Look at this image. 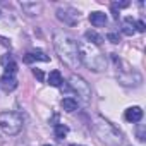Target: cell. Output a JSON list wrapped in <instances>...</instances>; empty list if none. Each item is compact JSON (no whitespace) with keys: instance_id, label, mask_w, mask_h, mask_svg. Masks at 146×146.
I'll list each match as a JSON object with an SVG mask.
<instances>
[{"instance_id":"obj_1","label":"cell","mask_w":146,"mask_h":146,"mask_svg":"<svg viewBox=\"0 0 146 146\" xmlns=\"http://www.w3.org/2000/svg\"><path fill=\"white\" fill-rule=\"evenodd\" d=\"M53 46L60 57V60L70 67V69H78L79 62V52H78V41L69 36L64 31H55L53 33Z\"/></svg>"},{"instance_id":"obj_2","label":"cell","mask_w":146,"mask_h":146,"mask_svg":"<svg viewBox=\"0 0 146 146\" xmlns=\"http://www.w3.org/2000/svg\"><path fill=\"white\" fill-rule=\"evenodd\" d=\"M91 127H93V132L96 134V137L102 143H105L107 146H120L124 143L122 132L113 124H110L107 119H103L102 115H95L93 117Z\"/></svg>"},{"instance_id":"obj_3","label":"cell","mask_w":146,"mask_h":146,"mask_svg":"<svg viewBox=\"0 0 146 146\" xmlns=\"http://www.w3.org/2000/svg\"><path fill=\"white\" fill-rule=\"evenodd\" d=\"M78 52H79V62L84 64L90 70L93 72H102L107 67V58L105 55L100 52L98 46L90 45L88 41H81L78 43Z\"/></svg>"},{"instance_id":"obj_4","label":"cell","mask_w":146,"mask_h":146,"mask_svg":"<svg viewBox=\"0 0 146 146\" xmlns=\"http://www.w3.org/2000/svg\"><path fill=\"white\" fill-rule=\"evenodd\" d=\"M23 115L19 112H2L0 113V129L9 136H17L23 129Z\"/></svg>"},{"instance_id":"obj_5","label":"cell","mask_w":146,"mask_h":146,"mask_svg":"<svg viewBox=\"0 0 146 146\" xmlns=\"http://www.w3.org/2000/svg\"><path fill=\"white\" fill-rule=\"evenodd\" d=\"M69 88H70L72 91H76L79 96H83L84 100H90L91 95H93L90 83H88L84 78L78 76V74H72V76L69 78Z\"/></svg>"},{"instance_id":"obj_6","label":"cell","mask_w":146,"mask_h":146,"mask_svg":"<svg viewBox=\"0 0 146 146\" xmlns=\"http://www.w3.org/2000/svg\"><path fill=\"white\" fill-rule=\"evenodd\" d=\"M57 17L67 26H76L79 23V12L72 7H58L57 9Z\"/></svg>"},{"instance_id":"obj_7","label":"cell","mask_w":146,"mask_h":146,"mask_svg":"<svg viewBox=\"0 0 146 146\" xmlns=\"http://www.w3.org/2000/svg\"><path fill=\"white\" fill-rule=\"evenodd\" d=\"M119 81L124 84V86H139L143 78L137 74L136 70H129V69H124V72H120V74H117Z\"/></svg>"},{"instance_id":"obj_8","label":"cell","mask_w":146,"mask_h":146,"mask_svg":"<svg viewBox=\"0 0 146 146\" xmlns=\"http://www.w3.org/2000/svg\"><path fill=\"white\" fill-rule=\"evenodd\" d=\"M19 5L28 16H40L41 11H43V5L40 2H21Z\"/></svg>"},{"instance_id":"obj_9","label":"cell","mask_w":146,"mask_h":146,"mask_svg":"<svg viewBox=\"0 0 146 146\" xmlns=\"http://www.w3.org/2000/svg\"><path fill=\"white\" fill-rule=\"evenodd\" d=\"M23 60H24L26 64L36 62V60H41V62H48V60H50V57H48L45 52H41V50H33V52H28V53L23 57Z\"/></svg>"},{"instance_id":"obj_10","label":"cell","mask_w":146,"mask_h":146,"mask_svg":"<svg viewBox=\"0 0 146 146\" xmlns=\"http://www.w3.org/2000/svg\"><path fill=\"white\" fill-rule=\"evenodd\" d=\"M124 119H125L127 122H132V124L139 122V120L143 119V110H141V107H129V108L125 110V113H124Z\"/></svg>"},{"instance_id":"obj_11","label":"cell","mask_w":146,"mask_h":146,"mask_svg":"<svg viewBox=\"0 0 146 146\" xmlns=\"http://www.w3.org/2000/svg\"><path fill=\"white\" fill-rule=\"evenodd\" d=\"M0 86H2V90L4 91H14L16 88H17V79H16V76H7V74H4L2 78H0Z\"/></svg>"},{"instance_id":"obj_12","label":"cell","mask_w":146,"mask_h":146,"mask_svg":"<svg viewBox=\"0 0 146 146\" xmlns=\"http://www.w3.org/2000/svg\"><path fill=\"white\" fill-rule=\"evenodd\" d=\"M90 23L95 26V28H102L107 24V14L105 12H100V11H95L90 14Z\"/></svg>"},{"instance_id":"obj_13","label":"cell","mask_w":146,"mask_h":146,"mask_svg":"<svg viewBox=\"0 0 146 146\" xmlns=\"http://www.w3.org/2000/svg\"><path fill=\"white\" fill-rule=\"evenodd\" d=\"M84 41H88L90 45H95V46H100L102 43H103V36L102 35H98L96 31H86L84 33Z\"/></svg>"},{"instance_id":"obj_14","label":"cell","mask_w":146,"mask_h":146,"mask_svg":"<svg viewBox=\"0 0 146 146\" xmlns=\"http://www.w3.org/2000/svg\"><path fill=\"white\" fill-rule=\"evenodd\" d=\"M136 21L132 19V17H125L124 21H122V33L125 35V36H132L134 33H136Z\"/></svg>"},{"instance_id":"obj_15","label":"cell","mask_w":146,"mask_h":146,"mask_svg":"<svg viewBox=\"0 0 146 146\" xmlns=\"http://www.w3.org/2000/svg\"><path fill=\"white\" fill-rule=\"evenodd\" d=\"M46 81H48V84H50V86L60 88V86H62V83H64V79H62V74H60V70H52L50 74H48V78H46Z\"/></svg>"},{"instance_id":"obj_16","label":"cell","mask_w":146,"mask_h":146,"mask_svg":"<svg viewBox=\"0 0 146 146\" xmlns=\"http://www.w3.org/2000/svg\"><path fill=\"white\" fill-rule=\"evenodd\" d=\"M62 108H64L65 112H69V113H72V112H76V110H78V100H74V98H70V96L64 98V100H62Z\"/></svg>"},{"instance_id":"obj_17","label":"cell","mask_w":146,"mask_h":146,"mask_svg":"<svg viewBox=\"0 0 146 146\" xmlns=\"http://www.w3.org/2000/svg\"><path fill=\"white\" fill-rule=\"evenodd\" d=\"M67 132H69V127H67V125H64V124H55V137H57V139L65 137Z\"/></svg>"},{"instance_id":"obj_18","label":"cell","mask_w":146,"mask_h":146,"mask_svg":"<svg viewBox=\"0 0 146 146\" xmlns=\"http://www.w3.org/2000/svg\"><path fill=\"white\" fill-rule=\"evenodd\" d=\"M4 67H5V72H4V74H7V76H16V72H17V64H16L14 60H11V62L5 64Z\"/></svg>"},{"instance_id":"obj_19","label":"cell","mask_w":146,"mask_h":146,"mask_svg":"<svg viewBox=\"0 0 146 146\" xmlns=\"http://www.w3.org/2000/svg\"><path fill=\"white\" fill-rule=\"evenodd\" d=\"M33 74H35V78L38 79V81H45V74H43V70L41 69H33Z\"/></svg>"},{"instance_id":"obj_20","label":"cell","mask_w":146,"mask_h":146,"mask_svg":"<svg viewBox=\"0 0 146 146\" xmlns=\"http://www.w3.org/2000/svg\"><path fill=\"white\" fill-rule=\"evenodd\" d=\"M136 31H139V33H144L146 31V26H144V23L143 21H136Z\"/></svg>"},{"instance_id":"obj_21","label":"cell","mask_w":146,"mask_h":146,"mask_svg":"<svg viewBox=\"0 0 146 146\" xmlns=\"http://www.w3.org/2000/svg\"><path fill=\"white\" fill-rule=\"evenodd\" d=\"M107 38H108V41H112V43H119V41H120L119 35H115V33H108Z\"/></svg>"},{"instance_id":"obj_22","label":"cell","mask_w":146,"mask_h":146,"mask_svg":"<svg viewBox=\"0 0 146 146\" xmlns=\"http://www.w3.org/2000/svg\"><path fill=\"white\" fill-rule=\"evenodd\" d=\"M137 139L144 141V125H139V129H137Z\"/></svg>"},{"instance_id":"obj_23","label":"cell","mask_w":146,"mask_h":146,"mask_svg":"<svg viewBox=\"0 0 146 146\" xmlns=\"http://www.w3.org/2000/svg\"><path fill=\"white\" fill-rule=\"evenodd\" d=\"M129 5V2H120V4H112V7L113 9H124V7H127Z\"/></svg>"},{"instance_id":"obj_24","label":"cell","mask_w":146,"mask_h":146,"mask_svg":"<svg viewBox=\"0 0 146 146\" xmlns=\"http://www.w3.org/2000/svg\"><path fill=\"white\" fill-rule=\"evenodd\" d=\"M70 146H83V144H70Z\"/></svg>"},{"instance_id":"obj_25","label":"cell","mask_w":146,"mask_h":146,"mask_svg":"<svg viewBox=\"0 0 146 146\" xmlns=\"http://www.w3.org/2000/svg\"><path fill=\"white\" fill-rule=\"evenodd\" d=\"M45 146H52V144H45Z\"/></svg>"}]
</instances>
